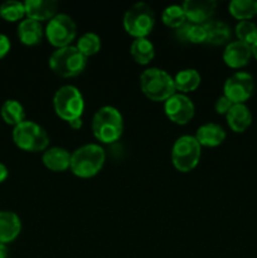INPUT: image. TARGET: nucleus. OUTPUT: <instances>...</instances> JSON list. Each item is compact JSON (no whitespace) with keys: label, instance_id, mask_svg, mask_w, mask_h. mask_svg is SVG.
Instances as JSON below:
<instances>
[{"label":"nucleus","instance_id":"9d476101","mask_svg":"<svg viewBox=\"0 0 257 258\" xmlns=\"http://www.w3.org/2000/svg\"><path fill=\"white\" fill-rule=\"evenodd\" d=\"M254 91V80L247 72H236L228 77L223 86V96L233 105L244 103Z\"/></svg>","mask_w":257,"mask_h":258},{"label":"nucleus","instance_id":"f704fd0d","mask_svg":"<svg viewBox=\"0 0 257 258\" xmlns=\"http://www.w3.org/2000/svg\"><path fill=\"white\" fill-rule=\"evenodd\" d=\"M251 48H252V57L256 58L257 60V40L251 45Z\"/></svg>","mask_w":257,"mask_h":258},{"label":"nucleus","instance_id":"cd10ccee","mask_svg":"<svg viewBox=\"0 0 257 258\" xmlns=\"http://www.w3.org/2000/svg\"><path fill=\"white\" fill-rule=\"evenodd\" d=\"M0 17L7 22H18L25 17L24 3L9 0L0 5Z\"/></svg>","mask_w":257,"mask_h":258},{"label":"nucleus","instance_id":"4be33fe9","mask_svg":"<svg viewBox=\"0 0 257 258\" xmlns=\"http://www.w3.org/2000/svg\"><path fill=\"white\" fill-rule=\"evenodd\" d=\"M202 77L199 72L194 68H186V70H181L178 72L174 77V85H175V90L180 91L181 93L193 92L201 85Z\"/></svg>","mask_w":257,"mask_h":258},{"label":"nucleus","instance_id":"20e7f679","mask_svg":"<svg viewBox=\"0 0 257 258\" xmlns=\"http://www.w3.org/2000/svg\"><path fill=\"white\" fill-rule=\"evenodd\" d=\"M49 67L57 76L63 78L77 77L85 71L87 58L77 49L76 45L59 48L50 54Z\"/></svg>","mask_w":257,"mask_h":258},{"label":"nucleus","instance_id":"9b49d317","mask_svg":"<svg viewBox=\"0 0 257 258\" xmlns=\"http://www.w3.org/2000/svg\"><path fill=\"white\" fill-rule=\"evenodd\" d=\"M165 115L176 125H186L196 113V107L190 98L184 93H174L164 102Z\"/></svg>","mask_w":257,"mask_h":258},{"label":"nucleus","instance_id":"1a4fd4ad","mask_svg":"<svg viewBox=\"0 0 257 258\" xmlns=\"http://www.w3.org/2000/svg\"><path fill=\"white\" fill-rule=\"evenodd\" d=\"M44 34L48 42L57 49L71 45L77 35V25L67 14H57L48 22Z\"/></svg>","mask_w":257,"mask_h":258},{"label":"nucleus","instance_id":"5701e85b","mask_svg":"<svg viewBox=\"0 0 257 258\" xmlns=\"http://www.w3.org/2000/svg\"><path fill=\"white\" fill-rule=\"evenodd\" d=\"M3 120L12 126H18L25 121V111L22 103L17 100H7L2 106L0 110Z\"/></svg>","mask_w":257,"mask_h":258},{"label":"nucleus","instance_id":"dca6fc26","mask_svg":"<svg viewBox=\"0 0 257 258\" xmlns=\"http://www.w3.org/2000/svg\"><path fill=\"white\" fill-rule=\"evenodd\" d=\"M227 123L233 133L242 134L251 126L252 113L244 103H237L231 107L226 115Z\"/></svg>","mask_w":257,"mask_h":258},{"label":"nucleus","instance_id":"6ab92c4d","mask_svg":"<svg viewBox=\"0 0 257 258\" xmlns=\"http://www.w3.org/2000/svg\"><path fill=\"white\" fill-rule=\"evenodd\" d=\"M44 35L42 24L37 20L25 18L18 25V37L19 40L25 45L39 44Z\"/></svg>","mask_w":257,"mask_h":258},{"label":"nucleus","instance_id":"f257e3e1","mask_svg":"<svg viewBox=\"0 0 257 258\" xmlns=\"http://www.w3.org/2000/svg\"><path fill=\"white\" fill-rule=\"evenodd\" d=\"M106 154L102 146L97 144H87L76 149L71 154L70 169L76 176L82 179L92 178L102 170Z\"/></svg>","mask_w":257,"mask_h":258},{"label":"nucleus","instance_id":"423d86ee","mask_svg":"<svg viewBox=\"0 0 257 258\" xmlns=\"http://www.w3.org/2000/svg\"><path fill=\"white\" fill-rule=\"evenodd\" d=\"M53 107L58 117L71 122L77 118H82L85 110V100L77 87L66 85L57 90L53 97Z\"/></svg>","mask_w":257,"mask_h":258},{"label":"nucleus","instance_id":"0eeeda50","mask_svg":"<svg viewBox=\"0 0 257 258\" xmlns=\"http://www.w3.org/2000/svg\"><path fill=\"white\" fill-rule=\"evenodd\" d=\"M13 141L22 150L38 153L47 150L49 136L40 125L25 120L13 128Z\"/></svg>","mask_w":257,"mask_h":258},{"label":"nucleus","instance_id":"7ed1b4c3","mask_svg":"<svg viewBox=\"0 0 257 258\" xmlns=\"http://www.w3.org/2000/svg\"><path fill=\"white\" fill-rule=\"evenodd\" d=\"M140 87L144 95L154 102H165L176 93L174 78L160 68H148L140 76Z\"/></svg>","mask_w":257,"mask_h":258},{"label":"nucleus","instance_id":"393cba45","mask_svg":"<svg viewBox=\"0 0 257 258\" xmlns=\"http://www.w3.org/2000/svg\"><path fill=\"white\" fill-rule=\"evenodd\" d=\"M176 37L186 43H206V29L204 25L194 24V23L185 22L179 29H176Z\"/></svg>","mask_w":257,"mask_h":258},{"label":"nucleus","instance_id":"aec40b11","mask_svg":"<svg viewBox=\"0 0 257 258\" xmlns=\"http://www.w3.org/2000/svg\"><path fill=\"white\" fill-rule=\"evenodd\" d=\"M206 29V43L212 45L228 44L232 37L231 28L221 20H211L204 24Z\"/></svg>","mask_w":257,"mask_h":258},{"label":"nucleus","instance_id":"39448f33","mask_svg":"<svg viewBox=\"0 0 257 258\" xmlns=\"http://www.w3.org/2000/svg\"><path fill=\"white\" fill-rule=\"evenodd\" d=\"M155 25V13L146 3H135L123 15V28L126 33L136 38H146Z\"/></svg>","mask_w":257,"mask_h":258},{"label":"nucleus","instance_id":"c756f323","mask_svg":"<svg viewBox=\"0 0 257 258\" xmlns=\"http://www.w3.org/2000/svg\"><path fill=\"white\" fill-rule=\"evenodd\" d=\"M233 106V103L226 97V96H221V97L217 98L216 105H214V108H216V112L218 115H227L231 107Z\"/></svg>","mask_w":257,"mask_h":258},{"label":"nucleus","instance_id":"f3484780","mask_svg":"<svg viewBox=\"0 0 257 258\" xmlns=\"http://www.w3.org/2000/svg\"><path fill=\"white\" fill-rule=\"evenodd\" d=\"M196 139L201 146L216 148V146L223 144V141L226 140V131L222 126L217 125V123H204L197 130Z\"/></svg>","mask_w":257,"mask_h":258},{"label":"nucleus","instance_id":"a878e982","mask_svg":"<svg viewBox=\"0 0 257 258\" xmlns=\"http://www.w3.org/2000/svg\"><path fill=\"white\" fill-rule=\"evenodd\" d=\"M77 49L85 55L86 58L95 55L101 49V38L96 33L88 32L81 35L77 40Z\"/></svg>","mask_w":257,"mask_h":258},{"label":"nucleus","instance_id":"2f4dec72","mask_svg":"<svg viewBox=\"0 0 257 258\" xmlns=\"http://www.w3.org/2000/svg\"><path fill=\"white\" fill-rule=\"evenodd\" d=\"M68 125H70V127L72 128V130H80L83 126V121L82 118H77V120H73L71 121V122H68Z\"/></svg>","mask_w":257,"mask_h":258},{"label":"nucleus","instance_id":"6e6552de","mask_svg":"<svg viewBox=\"0 0 257 258\" xmlns=\"http://www.w3.org/2000/svg\"><path fill=\"white\" fill-rule=\"evenodd\" d=\"M202 155V146L196 136L183 135L176 139L171 149V161L180 173H189L197 168Z\"/></svg>","mask_w":257,"mask_h":258},{"label":"nucleus","instance_id":"a211bd4d","mask_svg":"<svg viewBox=\"0 0 257 258\" xmlns=\"http://www.w3.org/2000/svg\"><path fill=\"white\" fill-rule=\"evenodd\" d=\"M42 161L47 169L55 173L66 171L71 166V153L63 148H50L43 153Z\"/></svg>","mask_w":257,"mask_h":258},{"label":"nucleus","instance_id":"bb28decb","mask_svg":"<svg viewBox=\"0 0 257 258\" xmlns=\"http://www.w3.org/2000/svg\"><path fill=\"white\" fill-rule=\"evenodd\" d=\"M161 20L164 24L173 29H179L184 23L186 22L185 13H184L181 5H170L163 10Z\"/></svg>","mask_w":257,"mask_h":258},{"label":"nucleus","instance_id":"7c9ffc66","mask_svg":"<svg viewBox=\"0 0 257 258\" xmlns=\"http://www.w3.org/2000/svg\"><path fill=\"white\" fill-rule=\"evenodd\" d=\"M10 47H12V44H10L9 38L5 34H0V59L9 53Z\"/></svg>","mask_w":257,"mask_h":258},{"label":"nucleus","instance_id":"ddd939ff","mask_svg":"<svg viewBox=\"0 0 257 258\" xmlns=\"http://www.w3.org/2000/svg\"><path fill=\"white\" fill-rule=\"evenodd\" d=\"M252 58L251 45L239 40H233L226 45L223 50V60L229 68L239 70L249 63Z\"/></svg>","mask_w":257,"mask_h":258},{"label":"nucleus","instance_id":"f8f14e48","mask_svg":"<svg viewBox=\"0 0 257 258\" xmlns=\"http://www.w3.org/2000/svg\"><path fill=\"white\" fill-rule=\"evenodd\" d=\"M185 13L186 22L204 25L211 22L217 9L214 0H186L181 4Z\"/></svg>","mask_w":257,"mask_h":258},{"label":"nucleus","instance_id":"4468645a","mask_svg":"<svg viewBox=\"0 0 257 258\" xmlns=\"http://www.w3.org/2000/svg\"><path fill=\"white\" fill-rule=\"evenodd\" d=\"M25 17L43 22L50 20L57 15L58 3L55 0H27L24 3Z\"/></svg>","mask_w":257,"mask_h":258},{"label":"nucleus","instance_id":"473e14b6","mask_svg":"<svg viewBox=\"0 0 257 258\" xmlns=\"http://www.w3.org/2000/svg\"><path fill=\"white\" fill-rule=\"evenodd\" d=\"M8 168L4 165V164L0 163V183L5 181V179L8 178Z\"/></svg>","mask_w":257,"mask_h":258},{"label":"nucleus","instance_id":"412c9836","mask_svg":"<svg viewBox=\"0 0 257 258\" xmlns=\"http://www.w3.org/2000/svg\"><path fill=\"white\" fill-rule=\"evenodd\" d=\"M130 53L136 63L146 66L155 57V48L148 38H136L131 43Z\"/></svg>","mask_w":257,"mask_h":258},{"label":"nucleus","instance_id":"72a5a7b5","mask_svg":"<svg viewBox=\"0 0 257 258\" xmlns=\"http://www.w3.org/2000/svg\"><path fill=\"white\" fill-rule=\"evenodd\" d=\"M0 258H8L7 244L0 243Z\"/></svg>","mask_w":257,"mask_h":258},{"label":"nucleus","instance_id":"b1692460","mask_svg":"<svg viewBox=\"0 0 257 258\" xmlns=\"http://www.w3.org/2000/svg\"><path fill=\"white\" fill-rule=\"evenodd\" d=\"M229 14L234 19L251 20L257 15V2L256 0H233L228 5Z\"/></svg>","mask_w":257,"mask_h":258},{"label":"nucleus","instance_id":"c85d7f7f","mask_svg":"<svg viewBox=\"0 0 257 258\" xmlns=\"http://www.w3.org/2000/svg\"><path fill=\"white\" fill-rule=\"evenodd\" d=\"M234 33L239 42H243L248 45H252L257 40V25L251 20H242L237 23Z\"/></svg>","mask_w":257,"mask_h":258},{"label":"nucleus","instance_id":"f03ea898","mask_svg":"<svg viewBox=\"0 0 257 258\" xmlns=\"http://www.w3.org/2000/svg\"><path fill=\"white\" fill-rule=\"evenodd\" d=\"M122 131L123 118L117 108L112 106H103L93 115L92 133L101 143H116L122 135Z\"/></svg>","mask_w":257,"mask_h":258},{"label":"nucleus","instance_id":"2eb2a0df","mask_svg":"<svg viewBox=\"0 0 257 258\" xmlns=\"http://www.w3.org/2000/svg\"><path fill=\"white\" fill-rule=\"evenodd\" d=\"M22 231V221L14 212H0V243L8 244L14 241Z\"/></svg>","mask_w":257,"mask_h":258}]
</instances>
